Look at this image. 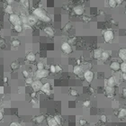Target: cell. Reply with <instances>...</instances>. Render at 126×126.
Returning <instances> with one entry per match:
<instances>
[{"instance_id":"obj_13","label":"cell","mask_w":126,"mask_h":126,"mask_svg":"<svg viewBox=\"0 0 126 126\" xmlns=\"http://www.w3.org/2000/svg\"><path fill=\"white\" fill-rule=\"evenodd\" d=\"M102 52H103V51H102L100 48L96 49V50L94 51V58H95L96 59H101V55H102Z\"/></svg>"},{"instance_id":"obj_24","label":"cell","mask_w":126,"mask_h":126,"mask_svg":"<svg viewBox=\"0 0 126 126\" xmlns=\"http://www.w3.org/2000/svg\"><path fill=\"white\" fill-rule=\"evenodd\" d=\"M14 30H15L16 33H18V34H21V33L23 32V28L22 24H17V25L14 26Z\"/></svg>"},{"instance_id":"obj_41","label":"cell","mask_w":126,"mask_h":126,"mask_svg":"<svg viewBox=\"0 0 126 126\" xmlns=\"http://www.w3.org/2000/svg\"><path fill=\"white\" fill-rule=\"evenodd\" d=\"M70 27H71L70 23H67V24L65 25V28H64V30H65V31H68V30L70 29Z\"/></svg>"},{"instance_id":"obj_28","label":"cell","mask_w":126,"mask_h":126,"mask_svg":"<svg viewBox=\"0 0 126 126\" xmlns=\"http://www.w3.org/2000/svg\"><path fill=\"white\" fill-rule=\"evenodd\" d=\"M36 67H37V70H42V69H44V64L40 61L37 63Z\"/></svg>"},{"instance_id":"obj_51","label":"cell","mask_w":126,"mask_h":126,"mask_svg":"<svg viewBox=\"0 0 126 126\" xmlns=\"http://www.w3.org/2000/svg\"><path fill=\"white\" fill-rule=\"evenodd\" d=\"M13 2H14L13 0H8V1H7V3H8V4H12Z\"/></svg>"},{"instance_id":"obj_21","label":"cell","mask_w":126,"mask_h":126,"mask_svg":"<svg viewBox=\"0 0 126 126\" xmlns=\"http://www.w3.org/2000/svg\"><path fill=\"white\" fill-rule=\"evenodd\" d=\"M20 20H21L22 25L28 24V16H26V15H22L20 16Z\"/></svg>"},{"instance_id":"obj_33","label":"cell","mask_w":126,"mask_h":126,"mask_svg":"<svg viewBox=\"0 0 126 126\" xmlns=\"http://www.w3.org/2000/svg\"><path fill=\"white\" fill-rule=\"evenodd\" d=\"M33 82H34V79H33V78H31V77L25 78V83L26 84H28V85H32V83H33Z\"/></svg>"},{"instance_id":"obj_25","label":"cell","mask_w":126,"mask_h":126,"mask_svg":"<svg viewBox=\"0 0 126 126\" xmlns=\"http://www.w3.org/2000/svg\"><path fill=\"white\" fill-rule=\"evenodd\" d=\"M10 68H11L13 70H15V69H17L19 68L18 62H16V61H14V62H12L11 65H10Z\"/></svg>"},{"instance_id":"obj_31","label":"cell","mask_w":126,"mask_h":126,"mask_svg":"<svg viewBox=\"0 0 126 126\" xmlns=\"http://www.w3.org/2000/svg\"><path fill=\"white\" fill-rule=\"evenodd\" d=\"M120 69L122 71V73H126V62H122V64H121Z\"/></svg>"},{"instance_id":"obj_44","label":"cell","mask_w":126,"mask_h":126,"mask_svg":"<svg viewBox=\"0 0 126 126\" xmlns=\"http://www.w3.org/2000/svg\"><path fill=\"white\" fill-rule=\"evenodd\" d=\"M9 126H19V123H17L16 122H12Z\"/></svg>"},{"instance_id":"obj_36","label":"cell","mask_w":126,"mask_h":126,"mask_svg":"<svg viewBox=\"0 0 126 126\" xmlns=\"http://www.w3.org/2000/svg\"><path fill=\"white\" fill-rule=\"evenodd\" d=\"M22 73H23V77H24L25 78H29V77H30V76H29V72H28L27 70H23Z\"/></svg>"},{"instance_id":"obj_19","label":"cell","mask_w":126,"mask_h":126,"mask_svg":"<svg viewBox=\"0 0 126 126\" xmlns=\"http://www.w3.org/2000/svg\"><path fill=\"white\" fill-rule=\"evenodd\" d=\"M5 11H6V13L9 14V15H13L14 14V8H13L11 5H6V6L5 8Z\"/></svg>"},{"instance_id":"obj_5","label":"cell","mask_w":126,"mask_h":126,"mask_svg":"<svg viewBox=\"0 0 126 126\" xmlns=\"http://www.w3.org/2000/svg\"><path fill=\"white\" fill-rule=\"evenodd\" d=\"M42 83H41V80H35L34 81V82L32 83V88H33V90H34V92H36L37 93L39 90H41V86H42Z\"/></svg>"},{"instance_id":"obj_14","label":"cell","mask_w":126,"mask_h":126,"mask_svg":"<svg viewBox=\"0 0 126 126\" xmlns=\"http://www.w3.org/2000/svg\"><path fill=\"white\" fill-rule=\"evenodd\" d=\"M119 57L124 62L126 61V49H121L119 52Z\"/></svg>"},{"instance_id":"obj_46","label":"cell","mask_w":126,"mask_h":126,"mask_svg":"<svg viewBox=\"0 0 126 126\" xmlns=\"http://www.w3.org/2000/svg\"><path fill=\"white\" fill-rule=\"evenodd\" d=\"M5 92V88L4 86H0V95H2V94H4Z\"/></svg>"},{"instance_id":"obj_26","label":"cell","mask_w":126,"mask_h":126,"mask_svg":"<svg viewBox=\"0 0 126 126\" xmlns=\"http://www.w3.org/2000/svg\"><path fill=\"white\" fill-rule=\"evenodd\" d=\"M126 116V109H122L121 111L119 112L118 117L119 118H123Z\"/></svg>"},{"instance_id":"obj_27","label":"cell","mask_w":126,"mask_h":126,"mask_svg":"<svg viewBox=\"0 0 126 126\" xmlns=\"http://www.w3.org/2000/svg\"><path fill=\"white\" fill-rule=\"evenodd\" d=\"M108 5H109V6L110 7H115L116 6H117V4H116V0H109L108 1Z\"/></svg>"},{"instance_id":"obj_16","label":"cell","mask_w":126,"mask_h":126,"mask_svg":"<svg viewBox=\"0 0 126 126\" xmlns=\"http://www.w3.org/2000/svg\"><path fill=\"white\" fill-rule=\"evenodd\" d=\"M35 59H36V57H35V54L33 53V52H29L27 55H26V59L30 61V62H34L35 61Z\"/></svg>"},{"instance_id":"obj_42","label":"cell","mask_w":126,"mask_h":126,"mask_svg":"<svg viewBox=\"0 0 126 126\" xmlns=\"http://www.w3.org/2000/svg\"><path fill=\"white\" fill-rule=\"evenodd\" d=\"M30 96H31V97L34 99V98H35V97H36V96H37V93H36V92H32Z\"/></svg>"},{"instance_id":"obj_29","label":"cell","mask_w":126,"mask_h":126,"mask_svg":"<svg viewBox=\"0 0 126 126\" xmlns=\"http://www.w3.org/2000/svg\"><path fill=\"white\" fill-rule=\"evenodd\" d=\"M21 4L23 5V7L28 8L29 7L30 2L29 1H27V0H23V1H21Z\"/></svg>"},{"instance_id":"obj_37","label":"cell","mask_w":126,"mask_h":126,"mask_svg":"<svg viewBox=\"0 0 126 126\" xmlns=\"http://www.w3.org/2000/svg\"><path fill=\"white\" fill-rule=\"evenodd\" d=\"M79 124L81 126L86 125V121L85 119H80V120H79Z\"/></svg>"},{"instance_id":"obj_3","label":"cell","mask_w":126,"mask_h":126,"mask_svg":"<svg viewBox=\"0 0 126 126\" xmlns=\"http://www.w3.org/2000/svg\"><path fill=\"white\" fill-rule=\"evenodd\" d=\"M9 21L13 25H17V24H22L21 23V20H20V16H18L15 14H13V15H9Z\"/></svg>"},{"instance_id":"obj_1","label":"cell","mask_w":126,"mask_h":126,"mask_svg":"<svg viewBox=\"0 0 126 126\" xmlns=\"http://www.w3.org/2000/svg\"><path fill=\"white\" fill-rule=\"evenodd\" d=\"M33 15H34L36 18H39L42 20L43 22H50L51 21V18L50 16L47 15V13L45 11L44 9H42L41 7H38V8H35L33 12Z\"/></svg>"},{"instance_id":"obj_34","label":"cell","mask_w":126,"mask_h":126,"mask_svg":"<svg viewBox=\"0 0 126 126\" xmlns=\"http://www.w3.org/2000/svg\"><path fill=\"white\" fill-rule=\"evenodd\" d=\"M69 94H70V96H72V97H77V96L78 95V92L77 91V90H74V89H72V90H70Z\"/></svg>"},{"instance_id":"obj_20","label":"cell","mask_w":126,"mask_h":126,"mask_svg":"<svg viewBox=\"0 0 126 126\" xmlns=\"http://www.w3.org/2000/svg\"><path fill=\"white\" fill-rule=\"evenodd\" d=\"M47 124H48V126H57L58 125L57 122H55L54 118H52V117H49V118L47 119Z\"/></svg>"},{"instance_id":"obj_9","label":"cell","mask_w":126,"mask_h":126,"mask_svg":"<svg viewBox=\"0 0 126 126\" xmlns=\"http://www.w3.org/2000/svg\"><path fill=\"white\" fill-rule=\"evenodd\" d=\"M120 68H121V64L118 61H113L110 65V69L114 71H118L120 70Z\"/></svg>"},{"instance_id":"obj_47","label":"cell","mask_w":126,"mask_h":126,"mask_svg":"<svg viewBox=\"0 0 126 126\" xmlns=\"http://www.w3.org/2000/svg\"><path fill=\"white\" fill-rule=\"evenodd\" d=\"M122 97L126 98V88L122 89Z\"/></svg>"},{"instance_id":"obj_45","label":"cell","mask_w":126,"mask_h":126,"mask_svg":"<svg viewBox=\"0 0 126 126\" xmlns=\"http://www.w3.org/2000/svg\"><path fill=\"white\" fill-rule=\"evenodd\" d=\"M23 29H31V26L29 24H24V25H23Z\"/></svg>"},{"instance_id":"obj_35","label":"cell","mask_w":126,"mask_h":126,"mask_svg":"<svg viewBox=\"0 0 126 126\" xmlns=\"http://www.w3.org/2000/svg\"><path fill=\"white\" fill-rule=\"evenodd\" d=\"M100 121L102 122H105L106 121H107V118H106V116H105L104 115H102L100 116Z\"/></svg>"},{"instance_id":"obj_23","label":"cell","mask_w":126,"mask_h":126,"mask_svg":"<svg viewBox=\"0 0 126 126\" xmlns=\"http://www.w3.org/2000/svg\"><path fill=\"white\" fill-rule=\"evenodd\" d=\"M109 57H110V53L108 52H102V55H101V59L103 61H105V60H107L109 59Z\"/></svg>"},{"instance_id":"obj_12","label":"cell","mask_w":126,"mask_h":126,"mask_svg":"<svg viewBox=\"0 0 126 126\" xmlns=\"http://www.w3.org/2000/svg\"><path fill=\"white\" fill-rule=\"evenodd\" d=\"M42 92L46 93V94H49V93L51 92V84L50 83H45L42 85L41 86V89Z\"/></svg>"},{"instance_id":"obj_48","label":"cell","mask_w":126,"mask_h":126,"mask_svg":"<svg viewBox=\"0 0 126 126\" xmlns=\"http://www.w3.org/2000/svg\"><path fill=\"white\" fill-rule=\"evenodd\" d=\"M3 118H4V115H3V114H2V112L0 111V121H2Z\"/></svg>"},{"instance_id":"obj_11","label":"cell","mask_w":126,"mask_h":126,"mask_svg":"<svg viewBox=\"0 0 126 126\" xmlns=\"http://www.w3.org/2000/svg\"><path fill=\"white\" fill-rule=\"evenodd\" d=\"M73 11H74V13L77 15H81L84 13V8L82 7L81 6H77L74 7Z\"/></svg>"},{"instance_id":"obj_50","label":"cell","mask_w":126,"mask_h":126,"mask_svg":"<svg viewBox=\"0 0 126 126\" xmlns=\"http://www.w3.org/2000/svg\"><path fill=\"white\" fill-rule=\"evenodd\" d=\"M122 0H117V1H116V4L117 5H120V4H122Z\"/></svg>"},{"instance_id":"obj_38","label":"cell","mask_w":126,"mask_h":126,"mask_svg":"<svg viewBox=\"0 0 126 126\" xmlns=\"http://www.w3.org/2000/svg\"><path fill=\"white\" fill-rule=\"evenodd\" d=\"M50 71H51L52 73H56V69H55V66H54V65H51V67H50Z\"/></svg>"},{"instance_id":"obj_8","label":"cell","mask_w":126,"mask_h":126,"mask_svg":"<svg viewBox=\"0 0 126 126\" xmlns=\"http://www.w3.org/2000/svg\"><path fill=\"white\" fill-rule=\"evenodd\" d=\"M115 85H116V78L115 77L112 76L107 79V82H106V86H110V87H115Z\"/></svg>"},{"instance_id":"obj_2","label":"cell","mask_w":126,"mask_h":126,"mask_svg":"<svg viewBox=\"0 0 126 126\" xmlns=\"http://www.w3.org/2000/svg\"><path fill=\"white\" fill-rule=\"evenodd\" d=\"M34 76L39 79H41V78H46L49 76V71L47 69H42V70H36L34 72Z\"/></svg>"},{"instance_id":"obj_39","label":"cell","mask_w":126,"mask_h":126,"mask_svg":"<svg viewBox=\"0 0 126 126\" xmlns=\"http://www.w3.org/2000/svg\"><path fill=\"white\" fill-rule=\"evenodd\" d=\"M83 105H84L85 107H88L89 105H90V101H88V100L85 101V102L83 103Z\"/></svg>"},{"instance_id":"obj_43","label":"cell","mask_w":126,"mask_h":126,"mask_svg":"<svg viewBox=\"0 0 126 126\" xmlns=\"http://www.w3.org/2000/svg\"><path fill=\"white\" fill-rule=\"evenodd\" d=\"M121 78H122V80L126 81V73H122V75H121Z\"/></svg>"},{"instance_id":"obj_22","label":"cell","mask_w":126,"mask_h":126,"mask_svg":"<svg viewBox=\"0 0 126 126\" xmlns=\"http://www.w3.org/2000/svg\"><path fill=\"white\" fill-rule=\"evenodd\" d=\"M105 91L107 93L108 97H112V95L115 92V87H110V86H105Z\"/></svg>"},{"instance_id":"obj_4","label":"cell","mask_w":126,"mask_h":126,"mask_svg":"<svg viewBox=\"0 0 126 126\" xmlns=\"http://www.w3.org/2000/svg\"><path fill=\"white\" fill-rule=\"evenodd\" d=\"M114 37H115V34H114V32L111 30H107L104 33V39L105 42H110L111 41H113Z\"/></svg>"},{"instance_id":"obj_10","label":"cell","mask_w":126,"mask_h":126,"mask_svg":"<svg viewBox=\"0 0 126 126\" xmlns=\"http://www.w3.org/2000/svg\"><path fill=\"white\" fill-rule=\"evenodd\" d=\"M38 21V19L34 16V15H29L28 16V24H29L30 26H32V25H34L36 23H37Z\"/></svg>"},{"instance_id":"obj_7","label":"cell","mask_w":126,"mask_h":126,"mask_svg":"<svg viewBox=\"0 0 126 126\" xmlns=\"http://www.w3.org/2000/svg\"><path fill=\"white\" fill-rule=\"evenodd\" d=\"M61 50L66 54H69L72 52V48H71L70 44H69L68 42H63L62 45H61Z\"/></svg>"},{"instance_id":"obj_53","label":"cell","mask_w":126,"mask_h":126,"mask_svg":"<svg viewBox=\"0 0 126 126\" xmlns=\"http://www.w3.org/2000/svg\"><path fill=\"white\" fill-rule=\"evenodd\" d=\"M125 14H126V11H125Z\"/></svg>"},{"instance_id":"obj_18","label":"cell","mask_w":126,"mask_h":126,"mask_svg":"<svg viewBox=\"0 0 126 126\" xmlns=\"http://www.w3.org/2000/svg\"><path fill=\"white\" fill-rule=\"evenodd\" d=\"M82 72V68L79 66V65H77V66H75L74 68H73V73H74L75 75H80Z\"/></svg>"},{"instance_id":"obj_6","label":"cell","mask_w":126,"mask_h":126,"mask_svg":"<svg viewBox=\"0 0 126 126\" xmlns=\"http://www.w3.org/2000/svg\"><path fill=\"white\" fill-rule=\"evenodd\" d=\"M94 77H95V75H94V72L91 70H86L85 73H84V78H85L86 81L88 82V83H91L93 81V79H94Z\"/></svg>"},{"instance_id":"obj_17","label":"cell","mask_w":126,"mask_h":126,"mask_svg":"<svg viewBox=\"0 0 126 126\" xmlns=\"http://www.w3.org/2000/svg\"><path fill=\"white\" fill-rule=\"evenodd\" d=\"M44 115H38V116H36V117H34V121L36 123H38V124H41V123H42V122L44 121Z\"/></svg>"},{"instance_id":"obj_32","label":"cell","mask_w":126,"mask_h":126,"mask_svg":"<svg viewBox=\"0 0 126 126\" xmlns=\"http://www.w3.org/2000/svg\"><path fill=\"white\" fill-rule=\"evenodd\" d=\"M53 118H54V120H55V122H57L58 125H59V124L61 123V119H60V117H59V115H55Z\"/></svg>"},{"instance_id":"obj_49","label":"cell","mask_w":126,"mask_h":126,"mask_svg":"<svg viewBox=\"0 0 126 126\" xmlns=\"http://www.w3.org/2000/svg\"><path fill=\"white\" fill-rule=\"evenodd\" d=\"M3 81H4V83H6V82L8 81L7 77H4V78H3Z\"/></svg>"},{"instance_id":"obj_52","label":"cell","mask_w":126,"mask_h":126,"mask_svg":"<svg viewBox=\"0 0 126 126\" xmlns=\"http://www.w3.org/2000/svg\"><path fill=\"white\" fill-rule=\"evenodd\" d=\"M0 39H1V36H0Z\"/></svg>"},{"instance_id":"obj_40","label":"cell","mask_w":126,"mask_h":126,"mask_svg":"<svg viewBox=\"0 0 126 126\" xmlns=\"http://www.w3.org/2000/svg\"><path fill=\"white\" fill-rule=\"evenodd\" d=\"M55 69H56V72H60V71L62 70V69H61V67H60V66H59V65H57V66H55Z\"/></svg>"},{"instance_id":"obj_30","label":"cell","mask_w":126,"mask_h":126,"mask_svg":"<svg viewBox=\"0 0 126 126\" xmlns=\"http://www.w3.org/2000/svg\"><path fill=\"white\" fill-rule=\"evenodd\" d=\"M11 44L13 47H18L19 45H20V41H18V40H13Z\"/></svg>"},{"instance_id":"obj_15","label":"cell","mask_w":126,"mask_h":126,"mask_svg":"<svg viewBox=\"0 0 126 126\" xmlns=\"http://www.w3.org/2000/svg\"><path fill=\"white\" fill-rule=\"evenodd\" d=\"M44 33L47 34V35H49V36H53V35H54V30L52 29V27L47 26V27L44 28Z\"/></svg>"}]
</instances>
